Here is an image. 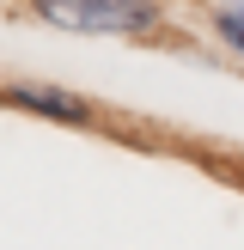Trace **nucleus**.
<instances>
[{
	"label": "nucleus",
	"instance_id": "f257e3e1",
	"mask_svg": "<svg viewBox=\"0 0 244 250\" xmlns=\"http://www.w3.org/2000/svg\"><path fill=\"white\" fill-rule=\"evenodd\" d=\"M31 12L73 37H146L159 24L153 0H31Z\"/></svg>",
	"mask_w": 244,
	"mask_h": 250
},
{
	"label": "nucleus",
	"instance_id": "f03ea898",
	"mask_svg": "<svg viewBox=\"0 0 244 250\" xmlns=\"http://www.w3.org/2000/svg\"><path fill=\"white\" fill-rule=\"evenodd\" d=\"M0 98L19 104V110H37V116H55V122H92V104L85 98L61 92V85H43V80H6Z\"/></svg>",
	"mask_w": 244,
	"mask_h": 250
},
{
	"label": "nucleus",
	"instance_id": "7ed1b4c3",
	"mask_svg": "<svg viewBox=\"0 0 244 250\" xmlns=\"http://www.w3.org/2000/svg\"><path fill=\"white\" fill-rule=\"evenodd\" d=\"M214 31H220V43H232L244 55V0H220L214 6Z\"/></svg>",
	"mask_w": 244,
	"mask_h": 250
}]
</instances>
